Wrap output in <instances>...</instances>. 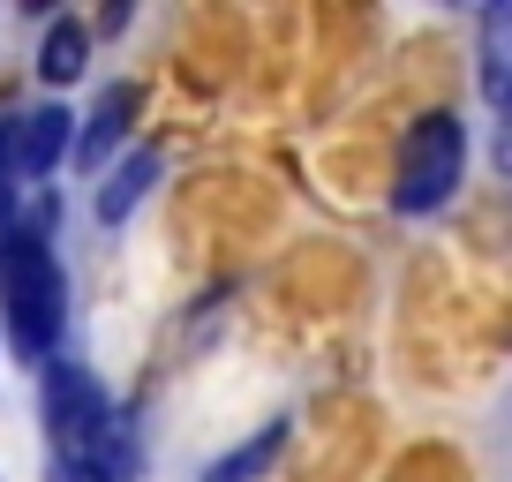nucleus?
<instances>
[{"label":"nucleus","instance_id":"7","mask_svg":"<svg viewBox=\"0 0 512 482\" xmlns=\"http://www.w3.org/2000/svg\"><path fill=\"white\" fill-rule=\"evenodd\" d=\"M482 98L497 121V159L512 166V8L482 16Z\"/></svg>","mask_w":512,"mask_h":482},{"label":"nucleus","instance_id":"10","mask_svg":"<svg viewBox=\"0 0 512 482\" xmlns=\"http://www.w3.org/2000/svg\"><path fill=\"white\" fill-rule=\"evenodd\" d=\"M16 219V174H8V113H0V226Z\"/></svg>","mask_w":512,"mask_h":482},{"label":"nucleus","instance_id":"1","mask_svg":"<svg viewBox=\"0 0 512 482\" xmlns=\"http://www.w3.org/2000/svg\"><path fill=\"white\" fill-rule=\"evenodd\" d=\"M38 415H46V445L68 475H98V482H136L144 445H136V422L113 407V392L83 370L76 354H53L38 362Z\"/></svg>","mask_w":512,"mask_h":482},{"label":"nucleus","instance_id":"8","mask_svg":"<svg viewBox=\"0 0 512 482\" xmlns=\"http://www.w3.org/2000/svg\"><path fill=\"white\" fill-rule=\"evenodd\" d=\"M83 68H91V23L53 16V23H46V46H38V76L61 91V83H76Z\"/></svg>","mask_w":512,"mask_h":482},{"label":"nucleus","instance_id":"9","mask_svg":"<svg viewBox=\"0 0 512 482\" xmlns=\"http://www.w3.org/2000/svg\"><path fill=\"white\" fill-rule=\"evenodd\" d=\"M287 437H294V422H287V415L264 422V430H256L249 445H234L219 467H211V475H219V482H264V475H272V460L287 452Z\"/></svg>","mask_w":512,"mask_h":482},{"label":"nucleus","instance_id":"4","mask_svg":"<svg viewBox=\"0 0 512 482\" xmlns=\"http://www.w3.org/2000/svg\"><path fill=\"white\" fill-rule=\"evenodd\" d=\"M68 151H76V113H68L61 98H46V106H31V113H8V174H16V189L46 181Z\"/></svg>","mask_w":512,"mask_h":482},{"label":"nucleus","instance_id":"5","mask_svg":"<svg viewBox=\"0 0 512 482\" xmlns=\"http://www.w3.org/2000/svg\"><path fill=\"white\" fill-rule=\"evenodd\" d=\"M136 106H144V91H136V83H98L91 113H76V151H68V159H76L83 174H98V166H106L113 151L128 144V121H136Z\"/></svg>","mask_w":512,"mask_h":482},{"label":"nucleus","instance_id":"3","mask_svg":"<svg viewBox=\"0 0 512 482\" xmlns=\"http://www.w3.org/2000/svg\"><path fill=\"white\" fill-rule=\"evenodd\" d=\"M460 174H467V129L452 121V113H422L415 129L400 136V166H392V211H407V219L445 211L452 189H460Z\"/></svg>","mask_w":512,"mask_h":482},{"label":"nucleus","instance_id":"2","mask_svg":"<svg viewBox=\"0 0 512 482\" xmlns=\"http://www.w3.org/2000/svg\"><path fill=\"white\" fill-rule=\"evenodd\" d=\"M0 317H8V339H16V354L31 362V370L61 354V332H68V272H61V257H53L46 204L0 226Z\"/></svg>","mask_w":512,"mask_h":482},{"label":"nucleus","instance_id":"11","mask_svg":"<svg viewBox=\"0 0 512 482\" xmlns=\"http://www.w3.org/2000/svg\"><path fill=\"white\" fill-rule=\"evenodd\" d=\"M68 482H98V475H68Z\"/></svg>","mask_w":512,"mask_h":482},{"label":"nucleus","instance_id":"6","mask_svg":"<svg viewBox=\"0 0 512 482\" xmlns=\"http://www.w3.org/2000/svg\"><path fill=\"white\" fill-rule=\"evenodd\" d=\"M159 174H166V151H159V144L121 151V159H113L106 174H98V196H91L98 226H128L136 211H144V196L159 189Z\"/></svg>","mask_w":512,"mask_h":482},{"label":"nucleus","instance_id":"12","mask_svg":"<svg viewBox=\"0 0 512 482\" xmlns=\"http://www.w3.org/2000/svg\"><path fill=\"white\" fill-rule=\"evenodd\" d=\"M204 482H219V475H204Z\"/></svg>","mask_w":512,"mask_h":482}]
</instances>
